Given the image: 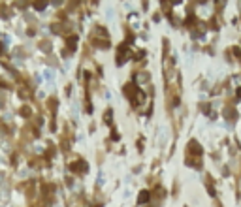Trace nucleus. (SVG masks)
<instances>
[{"instance_id":"1","label":"nucleus","mask_w":241,"mask_h":207,"mask_svg":"<svg viewBox=\"0 0 241 207\" xmlns=\"http://www.w3.org/2000/svg\"><path fill=\"white\" fill-rule=\"evenodd\" d=\"M149 200V192L147 190H143V192H139V203H145Z\"/></svg>"},{"instance_id":"2","label":"nucleus","mask_w":241,"mask_h":207,"mask_svg":"<svg viewBox=\"0 0 241 207\" xmlns=\"http://www.w3.org/2000/svg\"><path fill=\"white\" fill-rule=\"evenodd\" d=\"M76 43H77V40H76L74 36H72V38H68V47H74Z\"/></svg>"},{"instance_id":"3","label":"nucleus","mask_w":241,"mask_h":207,"mask_svg":"<svg viewBox=\"0 0 241 207\" xmlns=\"http://www.w3.org/2000/svg\"><path fill=\"white\" fill-rule=\"evenodd\" d=\"M45 6H47L45 2H34V8H36V10H43Z\"/></svg>"}]
</instances>
